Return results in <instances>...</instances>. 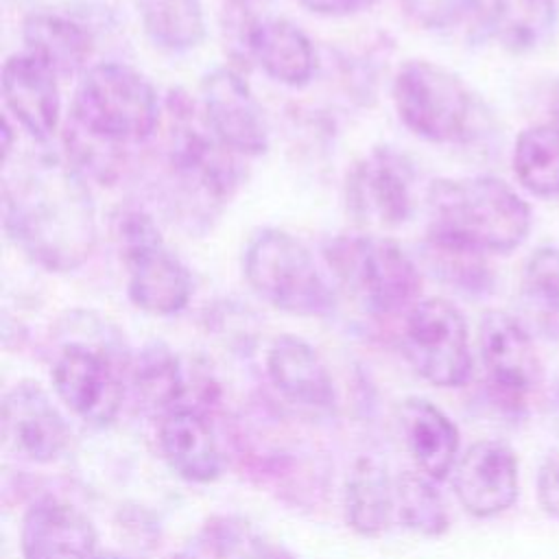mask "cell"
Here are the masks:
<instances>
[{
    "mask_svg": "<svg viewBox=\"0 0 559 559\" xmlns=\"http://www.w3.org/2000/svg\"><path fill=\"white\" fill-rule=\"evenodd\" d=\"M2 216L9 238L55 273L79 269L96 247V212L83 175L55 155L4 168Z\"/></svg>",
    "mask_w": 559,
    "mask_h": 559,
    "instance_id": "6da1fadb",
    "label": "cell"
},
{
    "mask_svg": "<svg viewBox=\"0 0 559 559\" xmlns=\"http://www.w3.org/2000/svg\"><path fill=\"white\" fill-rule=\"evenodd\" d=\"M428 238L478 253H509L531 231L528 203L489 175L437 179L428 188Z\"/></svg>",
    "mask_w": 559,
    "mask_h": 559,
    "instance_id": "7a4b0ae2",
    "label": "cell"
},
{
    "mask_svg": "<svg viewBox=\"0 0 559 559\" xmlns=\"http://www.w3.org/2000/svg\"><path fill=\"white\" fill-rule=\"evenodd\" d=\"M162 122L153 83L120 61L90 66L74 90L70 127L111 148L151 140Z\"/></svg>",
    "mask_w": 559,
    "mask_h": 559,
    "instance_id": "3957f363",
    "label": "cell"
},
{
    "mask_svg": "<svg viewBox=\"0 0 559 559\" xmlns=\"http://www.w3.org/2000/svg\"><path fill=\"white\" fill-rule=\"evenodd\" d=\"M166 166L179 201L207 216L238 188L240 164L207 127L201 109L179 90L166 100Z\"/></svg>",
    "mask_w": 559,
    "mask_h": 559,
    "instance_id": "277c9868",
    "label": "cell"
},
{
    "mask_svg": "<svg viewBox=\"0 0 559 559\" xmlns=\"http://www.w3.org/2000/svg\"><path fill=\"white\" fill-rule=\"evenodd\" d=\"M393 103L402 124L435 144L469 142L483 127V107L463 79L426 59H411L397 70Z\"/></svg>",
    "mask_w": 559,
    "mask_h": 559,
    "instance_id": "5b68a950",
    "label": "cell"
},
{
    "mask_svg": "<svg viewBox=\"0 0 559 559\" xmlns=\"http://www.w3.org/2000/svg\"><path fill=\"white\" fill-rule=\"evenodd\" d=\"M242 273L258 297L299 317H328L336 295L308 247L284 229L266 227L245 247Z\"/></svg>",
    "mask_w": 559,
    "mask_h": 559,
    "instance_id": "8992f818",
    "label": "cell"
},
{
    "mask_svg": "<svg viewBox=\"0 0 559 559\" xmlns=\"http://www.w3.org/2000/svg\"><path fill=\"white\" fill-rule=\"evenodd\" d=\"M325 258L334 275L373 314H395L419 301V266L386 236L334 238L325 247Z\"/></svg>",
    "mask_w": 559,
    "mask_h": 559,
    "instance_id": "52a82bcc",
    "label": "cell"
},
{
    "mask_svg": "<svg viewBox=\"0 0 559 559\" xmlns=\"http://www.w3.org/2000/svg\"><path fill=\"white\" fill-rule=\"evenodd\" d=\"M116 240L127 266L131 304L155 317L181 312L194 290L188 266L166 247L157 225L142 210L116 218Z\"/></svg>",
    "mask_w": 559,
    "mask_h": 559,
    "instance_id": "ba28073f",
    "label": "cell"
},
{
    "mask_svg": "<svg viewBox=\"0 0 559 559\" xmlns=\"http://www.w3.org/2000/svg\"><path fill=\"white\" fill-rule=\"evenodd\" d=\"M122 356L114 343L70 338L52 360L50 378L59 400L83 421L107 426L116 419L122 397Z\"/></svg>",
    "mask_w": 559,
    "mask_h": 559,
    "instance_id": "9c48e42d",
    "label": "cell"
},
{
    "mask_svg": "<svg viewBox=\"0 0 559 559\" xmlns=\"http://www.w3.org/2000/svg\"><path fill=\"white\" fill-rule=\"evenodd\" d=\"M402 349L411 367L435 386H461L472 376L465 317L443 297L419 299L408 310Z\"/></svg>",
    "mask_w": 559,
    "mask_h": 559,
    "instance_id": "30bf717a",
    "label": "cell"
},
{
    "mask_svg": "<svg viewBox=\"0 0 559 559\" xmlns=\"http://www.w3.org/2000/svg\"><path fill=\"white\" fill-rule=\"evenodd\" d=\"M478 349L491 400L502 411H524L542 382V362L533 334L518 317L489 310L480 319Z\"/></svg>",
    "mask_w": 559,
    "mask_h": 559,
    "instance_id": "8fae6325",
    "label": "cell"
},
{
    "mask_svg": "<svg viewBox=\"0 0 559 559\" xmlns=\"http://www.w3.org/2000/svg\"><path fill=\"white\" fill-rule=\"evenodd\" d=\"M415 168L411 159L389 146L360 157L347 173L345 203L362 227L395 229L415 210Z\"/></svg>",
    "mask_w": 559,
    "mask_h": 559,
    "instance_id": "7c38bea8",
    "label": "cell"
},
{
    "mask_svg": "<svg viewBox=\"0 0 559 559\" xmlns=\"http://www.w3.org/2000/svg\"><path fill=\"white\" fill-rule=\"evenodd\" d=\"M199 109L212 133L236 155L269 151V122L249 83L231 68H214L201 79Z\"/></svg>",
    "mask_w": 559,
    "mask_h": 559,
    "instance_id": "4fadbf2b",
    "label": "cell"
},
{
    "mask_svg": "<svg viewBox=\"0 0 559 559\" xmlns=\"http://www.w3.org/2000/svg\"><path fill=\"white\" fill-rule=\"evenodd\" d=\"M2 443L31 463H50L68 445V424L48 393L33 380L13 384L2 397Z\"/></svg>",
    "mask_w": 559,
    "mask_h": 559,
    "instance_id": "5bb4252c",
    "label": "cell"
},
{
    "mask_svg": "<svg viewBox=\"0 0 559 559\" xmlns=\"http://www.w3.org/2000/svg\"><path fill=\"white\" fill-rule=\"evenodd\" d=\"M452 487L461 507L474 518L504 513L518 500L515 452L502 441H476L456 461Z\"/></svg>",
    "mask_w": 559,
    "mask_h": 559,
    "instance_id": "9a60e30c",
    "label": "cell"
},
{
    "mask_svg": "<svg viewBox=\"0 0 559 559\" xmlns=\"http://www.w3.org/2000/svg\"><path fill=\"white\" fill-rule=\"evenodd\" d=\"M7 114L37 142H48L61 122L59 76L31 52H15L2 66Z\"/></svg>",
    "mask_w": 559,
    "mask_h": 559,
    "instance_id": "2e32d148",
    "label": "cell"
},
{
    "mask_svg": "<svg viewBox=\"0 0 559 559\" xmlns=\"http://www.w3.org/2000/svg\"><path fill=\"white\" fill-rule=\"evenodd\" d=\"M24 559H96V531L90 518L59 498L37 500L22 518Z\"/></svg>",
    "mask_w": 559,
    "mask_h": 559,
    "instance_id": "e0dca14e",
    "label": "cell"
},
{
    "mask_svg": "<svg viewBox=\"0 0 559 559\" xmlns=\"http://www.w3.org/2000/svg\"><path fill=\"white\" fill-rule=\"evenodd\" d=\"M271 384L290 404L314 413L336 406V389L319 352L295 334H280L266 352Z\"/></svg>",
    "mask_w": 559,
    "mask_h": 559,
    "instance_id": "ac0fdd59",
    "label": "cell"
},
{
    "mask_svg": "<svg viewBox=\"0 0 559 559\" xmlns=\"http://www.w3.org/2000/svg\"><path fill=\"white\" fill-rule=\"evenodd\" d=\"M159 450L170 469L190 483H212L221 474V450L210 421L197 406H179L159 419Z\"/></svg>",
    "mask_w": 559,
    "mask_h": 559,
    "instance_id": "d6986e66",
    "label": "cell"
},
{
    "mask_svg": "<svg viewBox=\"0 0 559 559\" xmlns=\"http://www.w3.org/2000/svg\"><path fill=\"white\" fill-rule=\"evenodd\" d=\"M247 50L266 76L304 87L317 72V52L308 35L286 17H264L247 31Z\"/></svg>",
    "mask_w": 559,
    "mask_h": 559,
    "instance_id": "ffe728a7",
    "label": "cell"
},
{
    "mask_svg": "<svg viewBox=\"0 0 559 559\" xmlns=\"http://www.w3.org/2000/svg\"><path fill=\"white\" fill-rule=\"evenodd\" d=\"M397 421L404 443L424 476L437 483L452 474L459 461V430L439 406L424 397H408L397 408Z\"/></svg>",
    "mask_w": 559,
    "mask_h": 559,
    "instance_id": "44dd1931",
    "label": "cell"
},
{
    "mask_svg": "<svg viewBox=\"0 0 559 559\" xmlns=\"http://www.w3.org/2000/svg\"><path fill=\"white\" fill-rule=\"evenodd\" d=\"M26 52L46 63L59 79L83 74L92 57V35L74 20L37 11L24 20Z\"/></svg>",
    "mask_w": 559,
    "mask_h": 559,
    "instance_id": "7402d4cb",
    "label": "cell"
},
{
    "mask_svg": "<svg viewBox=\"0 0 559 559\" xmlns=\"http://www.w3.org/2000/svg\"><path fill=\"white\" fill-rule=\"evenodd\" d=\"M520 321L531 334L559 343V249L542 247L528 255L520 275Z\"/></svg>",
    "mask_w": 559,
    "mask_h": 559,
    "instance_id": "603a6c76",
    "label": "cell"
},
{
    "mask_svg": "<svg viewBox=\"0 0 559 559\" xmlns=\"http://www.w3.org/2000/svg\"><path fill=\"white\" fill-rule=\"evenodd\" d=\"M395 513V485L386 467L373 459H358L345 485L347 524L367 537H376L389 528Z\"/></svg>",
    "mask_w": 559,
    "mask_h": 559,
    "instance_id": "cb8c5ba5",
    "label": "cell"
},
{
    "mask_svg": "<svg viewBox=\"0 0 559 559\" xmlns=\"http://www.w3.org/2000/svg\"><path fill=\"white\" fill-rule=\"evenodd\" d=\"M131 384L144 411L157 413L159 419L188 406V373L177 354L164 343L146 345L131 365Z\"/></svg>",
    "mask_w": 559,
    "mask_h": 559,
    "instance_id": "d4e9b609",
    "label": "cell"
},
{
    "mask_svg": "<svg viewBox=\"0 0 559 559\" xmlns=\"http://www.w3.org/2000/svg\"><path fill=\"white\" fill-rule=\"evenodd\" d=\"M491 33L502 48L515 55L544 50L559 24L555 0H493Z\"/></svg>",
    "mask_w": 559,
    "mask_h": 559,
    "instance_id": "484cf974",
    "label": "cell"
},
{
    "mask_svg": "<svg viewBox=\"0 0 559 559\" xmlns=\"http://www.w3.org/2000/svg\"><path fill=\"white\" fill-rule=\"evenodd\" d=\"M513 173L535 197H559V124L542 122L520 131L513 148Z\"/></svg>",
    "mask_w": 559,
    "mask_h": 559,
    "instance_id": "4316f807",
    "label": "cell"
},
{
    "mask_svg": "<svg viewBox=\"0 0 559 559\" xmlns=\"http://www.w3.org/2000/svg\"><path fill=\"white\" fill-rule=\"evenodd\" d=\"M146 37L170 52L197 48L205 37V17L199 0H135Z\"/></svg>",
    "mask_w": 559,
    "mask_h": 559,
    "instance_id": "83f0119b",
    "label": "cell"
},
{
    "mask_svg": "<svg viewBox=\"0 0 559 559\" xmlns=\"http://www.w3.org/2000/svg\"><path fill=\"white\" fill-rule=\"evenodd\" d=\"M203 535L216 559H295L280 542L240 515H212L203 526Z\"/></svg>",
    "mask_w": 559,
    "mask_h": 559,
    "instance_id": "f1b7e54d",
    "label": "cell"
},
{
    "mask_svg": "<svg viewBox=\"0 0 559 559\" xmlns=\"http://www.w3.org/2000/svg\"><path fill=\"white\" fill-rule=\"evenodd\" d=\"M424 260L439 282L461 295L483 297L493 288L496 280L485 253L428 238Z\"/></svg>",
    "mask_w": 559,
    "mask_h": 559,
    "instance_id": "f546056e",
    "label": "cell"
},
{
    "mask_svg": "<svg viewBox=\"0 0 559 559\" xmlns=\"http://www.w3.org/2000/svg\"><path fill=\"white\" fill-rule=\"evenodd\" d=\"M395 511L406 528L426 537H439L450 526V515L435 480L421 472H404L397 476Z\"/></svg>",
    "mask_w": 559,
    "mask_h": 559,
    "instance_id": "4dcf8cb0",
    "label": "cell"
},
{
    "mask_svg": "<svg viewBox=\"0 0 559 559\" xmlns=\"http://www.w3.org/2000/svg\"><path fill=\"white\" fill-rule=\"evenodd\" d=\"M404 13L421 28H448L459 24L476 0H400Z\"/></svg>",
    "mask_w": 559,
    "mask_h": 559,
    "instance_id": "1f68e13d",
    "label": "cell"
},
{
    "mask_svg": "<svg viewBox=\"0 0 559 559\" xmlns=\"http://www.w3.org/2000/svg\"><path fill=\"white\" fill-rule=\"evenodd\" d=\"M537 500L548 515L559 520V461H546L539 467Z\"/></svg>",
    "mask_w": 559,
    "mask_h": 559,
    "instance_id": "d6a6232c",
    "label": "cell"
},
{
    "mask_svg": "<svg viewBox=\"0 0 559 559\" xmlns=\"http://www.w3.org/2000/svg\"><path fill=\"white\" fill-rule=\"evenodd\" d=\"M308 11L321 15H345L362 7V0H299Z\"/></svg>",
    "mask_w": 559,
    "mask_h": 559,
    "instance_id": "836d02e7",
    "label": "cell"
},
{
    "mask_svg": "<svg viewBox=\"0 0 559 559\" xmlns=\"http://www.w3.org/2000/svg\"><path fill=\"white\" fill-rule=\"evenodd\" d=\"M550 415H552V424L559 432V384L555 386V393H552V400H550Z\"/></svg>",
    "mask_w": 559,
    "mask_h": 559,
    "instance_id": "e575fe53",
    "label": "cell"
},
{
    "mask_svg": "<svg viewBox=\"0 0 559 559\" xmlns=\"http://www.w3.org/2000/svg\"><path fill=\"white\" fill-rule=\"evenodd\" d=\"M550 111L555 118V124H559V85H555L552 96H550Z\"/></svg>",
    "mask_w": 559,
    "mask_h": 559,
    "instance_id": "d590c367",
    "label": "cell"
},
{
    "mask_svg": "<svg viewBox=\"0 0 559 559\" xmlns=\"http://www.w3.org/2000/svg\"><path fill=\"white\" fill-rule=\"evenodd\" d=\"M96 559H131V557L120 555V552H98Z\"/></svg>",
    "mask_w": 559,
    "mask_h": 559,
    "instance_id": "8d00e7d4",
    "label": "cell"
},
{
    "mask_svg": "<svg viewBox=\"0 0 559 559\" xmlns=\"http://www.w3.org/2000/svg\"><path fill=\"white\" fill-rule=\"evenodd\" d=\"M170 559H188V557H170Z\"/></svg>",
    "mask_w": 559,
    "mask_h": 559,
    "instance_id": "74e56055",
    "label": "cell"
},
{
    "mask_svg": "<svg viewBox=\"0 0 559 559\" xmlns=\"http://www.w3.org/2000/svg\"><path fill=\"white\" fill-rule=\"evenodd\" d=\"M362 2H365V4H369V2H373V0H362Z\"/></svg>",
    "mask_w": 559,
    "mask_h": 559,
    "instance_id": "f35d334b",
    "label": "cell"
}]
</instances>
